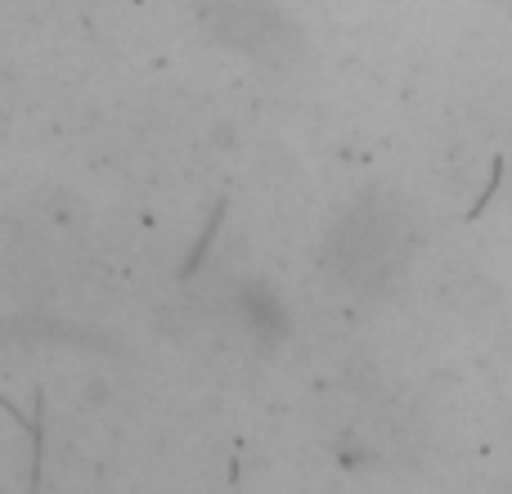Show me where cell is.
I'll use <instances>...</instances> for the list:
<instances>
[{
    "label": "cell",
    "mask_w": 512,
    "mask_h": 494,
    "mask_svg": "<svg viewBox=\"0 0 512 494\" xmlns=\"http://www.w3.org/2000/svg\"><path fill=\"white\" fill-rule=\"evenodd\" d=\"M409 243L414 234H409L405 207L396 198L369 194L333 225L324 261L337 274V283H346L351 292H378L405 270Z\"/></svg>",
    "instance_id": "6da1fadb"
},
{
    "label": "cell",
    "mask_w": 512,
    "mask_h": 494,
    "mask_svg": "<svg viewBox=\"0 0 512 494\" xmlns=\"http://www.w3.org/2000/svg\"><path fill=\"white\" fill-rule=\"evenodd\" d=\"M216 230H221V207H216V216L207 221V230L198 234V243H194V252H189V261H185V274H194L198 265H203V256H207V247H212V239H216Z\"/></svg>",
    "instance_id": "3957f363"
},
{
    "label": "cell",
    "mask_w": 512,
    "mask_h": 494,
    "mask_svg": "<svg viewBox=\"0 0 512 494\" xmlns=\"http://www.w3.org/2000/svg\"><path fill=\"white\" fill-rule=\"evenodd\" d=\"M239 310H243L248 328L261 337V342H279V337L288 333V310L279 306V297H274L265 283H252V288H243Z\"/></svg>",
    "instance_id": "7a4b0ae2"
}]
</instances>
